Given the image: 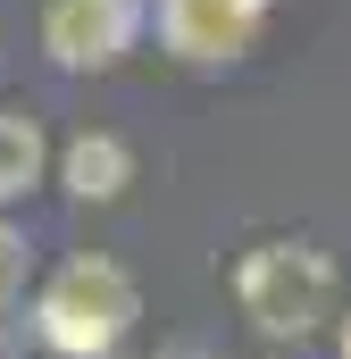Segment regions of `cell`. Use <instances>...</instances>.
<instances>
[{"mask_svg": "<svg viewBox=\"0 0 351 359\" xmlns=\"http://www.w3.org/2000/svg\"><path fill=\"white\" fill-rule=\"evenodd\" d=\"M34 326H42V343L51 351H109L126 326H134V284L117 259H67V268L42 284V301H34Z\"/></svg>", "mask_w": 351, "mask_h": 359, "instance_id": "obj_1", "label": "cell"}, {"mask_svg": "<svg viewBox=\"0 0 351 359\" xmlns=\"http://www.w3.org/2000/svg\"><path fill=\"white\" fill-rule=\"evenodd\" d=\"M234 301H243V318L267 326V334H310L335 309V259L310 251V243H260L234 268Z\"/></svg>", "mask_w": 351, "mask_h": 359, "instance_id": "obj_2", "label": "cell"}, {"mask_svg": "<svg viewBox=\"0 0 351 359\" xmlns=\"http://www.w3.org/2000/svg\"><path fill=\"white\" fill-rule=\"evenodd\" d=\"M42 42L59 67H117L134 42V0H51Z\"/></svg>", "mask_w": 351, "mask_h": 359, "instance_id": "obj_3", "label": "cell"}, {"mask_svg": "<svg viewBox=\"0 0 351 359\" xmlns=\"http://www.w3.org/2000/svg\"><path fill=\"white\" fill-rule=\"evenodd\" d=\"M267 0H168V42L184 59H234L260 34Z\"/></svg>", "mask_w": 351, "mask_h": 359, "instance_id": "obj_4", "label": "cell"}, {"mask_svg": "<svg viewBox=\"0 0 351 359\" xmlns=\"http://www.w3.org/2000/svg\"><path fill=\"white\" fill-rule=\"evenodd\" d=\"M59 168H67V192H76V201H117V192L134 184V151H126L117 134H76Z\"/></svg>", "mask_w": 351, "mask_h": 359, "instance_id": "obj_5", "label": "cell"}, {"mask_svg": "<svg viewBox=\"0 0 351 359\" xmlns=\"http://www.w3.org/2000/svg\"><path fill=\"white\" fill-rule=\"evenodd\" d=\"M42 176V126L34 117H0V201H17Z\"/></svg>", "mask_w": 351, "mask_h": 359, "instance_id": "obj_6", "label": "cell"}, {"mask_svg": "<svg viewBox=\"0 0 351 359\" xmlns=\"http://www.w3.org/2000/svg\"><path fill=\"white\" fill-rule=\"evenodd\" d=\"M17 276H25V243H17V234L0 226V301L17 292Z\"/></svg>", "mask_w": 351, "mask_h": 359, "instance_id": "obj_7", "label": "cell"}, {"mask_svg": "<svg viewBox=\"0 0 351 359\" xmlns=\"http://www.w3.org/2000/svg\"><path fill=\"white\" fill-rule=\"evenodd\" d=\"M343 359H351V326H343Z\"/></svg>", "mask_w": 351, "mask_h": 359, "instance_id": "obj_8", "label": "cell"}]
</instances>
